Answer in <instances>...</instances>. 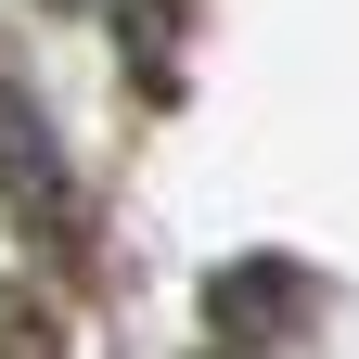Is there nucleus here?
Wrapping results in <instances>:
<instances>
[{"mask_svg":"<svg viewBox=\"0 0 359 359\" xmlns=\"http://www.w3.org/2000/svg\"><path fill=\"white\" fill-rule=\"evenodd\" d=\"M0 193L13 205H65V154H52V128L26 116V90H0Z\"/></svg>","mask_w":359,"mask_h":359,"instance_id":"nucleus-1","label":"nucleus"},{"mask_svg":"<svg viewBox=\"0 0 359 359\" xmlns=\"http://www.w3.org/2000/svg\"><path fill=\"white\" fill-rule=\"evenodd\" d=\"M0 359H65V308H39L26 283H0Z\"/></svg>","mask_w":359,"mask_h":359,"instance_id":"nucleus-2","label":"nucleus"},{"mask_svg":"<svg viewBox=\"0 0 359 359\" xmlns=\"http://www.w3.org/2000/svg\"><path fill=\"white\" fill-rule=\"evenodd\" d=\"M52 13H77V0H52Z\"/></svg>","mask_w":359,"mask_h":359,"instance_id":"nucleus-3","label":"nucleus"}]
</instances>
